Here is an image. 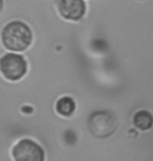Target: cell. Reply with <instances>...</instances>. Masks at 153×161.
Segmentation results:
<instances>
[{
  "label": "cell",
  "mask_w": 153,
  "mask_h": 161,
  "mask_svg": "<svg viewBox=\"0 0 153 161\" xmlns=\"http://www.w3.org/2000/svg\"><path fill=\"white\" fill-rule=\"evenodd\" d=\"M0 72L8 80L18 81L25 76L28 63L24 57L19 54H5L0 58Z\"/></svg>",
  "instance_id": "2"
},
{
  "label": "cell",
  "mask_w": 153,
  "mask_h": 161,
  "mask_svg": "<svg viewBox=\"0 0 153 161\" xmlns=\"http://www.w3.org/2000/svg\"><path fill=\"white\" fill-rule=\"evenodd\" d=\"M133 124L137 130H148L153 126V115L146 110L136 112L133 116Z\"/></svg>",
  "instance_id": "6"
},
{
  "label": "cell",
  "mask_w": 153,
  "mask_h": 161,
  "mask_svg": "<svg viewBox=\"0 0 153 161\" xmlns=\"http://www.w3.org/2000/svg\"><path fill=\"white\" fill-rule=\"evenodd\" d=\"M118 121L115 116L110 112H94L88 119L90 132L98 138H107L116 129Z\"/></svg>",
  "instance_id": "3"
},
{
  "label": "cell",
  "mask_w": 153,
  "mask_h": 161,
  "mask_svg": "<svg viewBox=\"0 0 153 161\" xmlns=\"http://www.w3.org/2000/svg\"><path fill=\"white\" fill-rule=\"evenodd\" d=\"M57 5L60 15L70 21L81 20L86 12V4L83 0H58Z\"/></svg>",
  "instance_id": "5"
},
{
  "label": "cell",
  "mask_w": 153,
  "mask_h": 161,
  "mask_svg": "<svg viewBox=\"0 0 153 161\" xmlns=\"http://www.w3.org/2000/svg\"><path fill=\"white\" fill-rule=\"evenodd\" d=\"M2 8H3V0H0V13H1Z\"/></svg>",
  "instance_id": "8"
},
{
  "label": "cell",
  "mask_w": 153,
  "mask_h": 161,
  "mask_svg": "<svg viewBox=\"0 0 153 161\" xmlns=\"http://www.w3.org/2000/svg\"><path fill=\"white\" fill-rule=\"evenodd\" d=\"M12 155L15 161H44L45 154L37 142L22 139L13 147Z\"/></svg>",
  "instance_id": "4"
},
{
  "label": "cell",
  "mask_w": 153,
  "mask_h": 161,
  "mask_svg": "<svg viewBox=\"0 0 153 161\" xmlns=\"http://www.w3.org/2000/svg\"><path fill=\"white\" fill-rule=\"evenodd\" d=\"M1 40L8 50L23 52L32 44L33 33L28 24L22 21H11L2 30Z\"/></svg>",
  "instance_id": "1"
},
{
  "label": "cell",
  "mask_w": 153,
  "mask_h": 161,
  "mask_svg": "<svg viewBox=\"0 0 153 161\" xmlns=\"http://www.w3.org/2000/svg\"><path fill=\"white\" fill-rule=\"evenodd\" d=\"M56 110L57 112L64 117H69L71 116L74 111H76V102L73 98L70 97H62L57 101L56 104Z\"/></svg>",
  "instance_id": "7"
}]
</instances>
